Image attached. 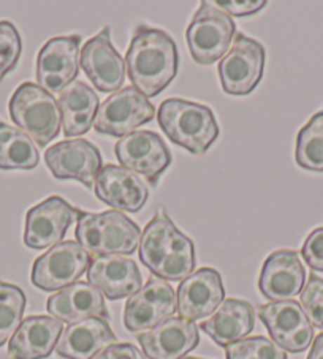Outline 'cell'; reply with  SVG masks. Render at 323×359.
I'll return each instance as SVG.
<instances>
[{"label": "cell", "mask_w": 323, "mask_h": 359, "mask_svg": "<svg viewBox=\"0 0 323 359\" xmlns=\"http://www.w3.org/2000/svg\"><path fill=\"white\" fill-rule=\"evenodd\" d=\"M126 67L133 88L147 98L157 97L178 75L179 53L165 30L140 26L126 54Z\"/></svg>", "instance_id": "1"}, {"label": "cell", "mask_w": 323, "mask_h": 359, "mask_svg": "<svg viewBox=\"0 0 323 359\" xmlns=\"http://www.w3.org/2000/svg\"><path fill=\"white\" fill-rule=\"evenodd\" d=\"M138 255L140 262L165 282H183L197 266L192 239L178 230L162 208L141 233Z\"/></svg>", "instance_id": "2"}, {"label": "cell", "mask_w": 323, "mask_h": 359, "mask_svg": "<svg viewBox=\"0 0 323 359\" xmlns=\"http://www.w3.org/2000/svg\"><path fill=\"white\" fill-rule=\"evenodd\" d=\"M157 117L166 138L195 156L208 152L219 136L216 116L206 104L169 98L160 104Z\"/></svg>", "instance_id": "3"}, {"label": "cell", "mask_w": 323, "mask_h": 359, "mask_svg": "<svg viewBox=\"0 0 323 359\" xmlns=\"http://www.w3.org/2000/svg\"><path fill=\"white\" fill-rule=\"evenodd\" d=\"M77 243L95 257L132 255L140 247L141 230L119 210L84 212L79 210L74 230Z\"/></svg>", "instance_id": "4"}, {"label": "cell", "mask_w": 323, "mask_h": 359, "mask_svg": "<svg viewBox=\"0 0 323 359\" xmlns=\"http://www.w3.org/2000/svg\"><path fill=\"white\" fill-rule=\"evenodd\" d=\"M11 121L37 146L45 147L58 138L62 126L59 102L39 84L22 83L8 102Z\"/></svg>", "instance_id": "5"}, {"label": "cell", "mask_w": 323, "mask_h": 359, "mask_svg": "<svg viewBox=\"0 0 323 359\" xmlns=\"http://www.w3.org/2000/svg\"><path fill=\"white\" fill-rule=\"evenodd\" d=\"M235 35L233 18L213 2H202L185 30V41L197 64L211 65L230 51Z\"/></svg>", "instance_id": "6"}, {"label": "cell", "mask_w": 323, "mask_h": 359, "mask_svg": "<svg viewBox=\"0 0 323 359\" xmlns=\"http://www.w3.org/2000/svg\"><path fill=\"white\" fill-rule=\"evenodd\" d=\"M265 59L266 53L262 43L236 32L232 48L219 62L223 92L235 97L249 95L262 81Z\"/></svg>", "instance_id": "7"}, {"label": "cell", "mask_w": 323, "mask_h": 359, "mask_svg": "<svg viewBox=\"0 0 323 359\" xmlns=\"http://www.w3.org/2000/svg\"><path fill=\"white\" fill-rule=\"evenodd\" d=\"M91 259L77 241H62L35 259L30 280L43 292H60L88 272Z\"/></svg>", "instance_id": "8"}, {"label": "cell", "mask_w": 323, "mask_h": 359, "mask_svg": "<svg viewBox=\"0 0 323 359\" xmlns=\"http://www.w3.org/2000/svg\"><path fill=\"white\" fill-rule=\"evenodd\" d=\"M114 152L122 168L143 176L151 185L159 184L173 160L160 135L149 130H136L126 135L116 142Z\"/></svg>", "instance_id": "9"}, {"label": "cell", "mask_w": 323, "mask_h": 359, "mask_svg": "<svg viewBox=\"0 0 323 359\" xmlns=\"http://www.w3.org/2000/svg\"><path fill=\"white\" fill-rule=\"evenodd\" d=\"M154 117V104L132 86L111 94L98 107L94 128L102 135L124 138Z\"/></svg>", "instance_id": "10"}, {"label": "cell", "mask_w": 323, "mask_h": 359, "mask_svg": "<svg viewBox=\"0 0 323 359\" xmlns=\"http://www.w3.org/2000/svg\"><path fill=\"white\" fill-rule=\"evenodd\" d=\"M81 35L48 40L37 55V83L49 94H60L79 73Z\"/></svg>", "instance_id": "11"}, {"label": "cell", "mask_w": 323, "mask_h": 359, "mask_svg": "<svg viewBox=\"0 0 323 359\" xmlns=\"http://www.w3.org/2000/svg\"><path fill=\"white\" fill-rule=\"evenodd\" d=\"M79 209L62 196H49L30 208L26 214L24 244L29 249L43 250L62 243V239L78 219Z\"/></svg>", "instance_id": "12"}, {"label": "cell", "mask_w": 323, "mask_h": 359, "mask_svg": "<svg viewBox=\"0 0 323 359\" xmlns=\"http://www.w3.org/2000/svg\"><path fill=\"white\" fill-rule=\"evenodd\" d=\"M178 311L176 294L169 282L151 277L140 292L130 296L124 307V326L130 332L152 330Z\"/></svg>", "instance_id": "13"}, {"label": "cell", "mask_w": 323, "mask_h": 359, "mask_svg": "<svg viewBox=\"0 0 323 359\" xmlns=\"http://www.w3.org/2000/svg\"><path fill=\"white\" fill-rule=\"evenodd\" d=\"M45 163L53 176L59 181H78L86 187H94L95 179L102 170V154L91 141L73 138L60 141L48 147Z\"/></svg>", "instance_id": "14"}, {"label": "cell", "mask_w": 323, "mask_h": 359, "mask_svg": "<svg viewBox=\"0 0 323 359\" xmlns=\"http://www.w3.org/2000/svg\"><path fill=\"white\" fill-rule=\"evenodd\" d=\"M258 317L271 340L289 353L306 351L314 340V326L300 302L281 301L258 307Z\"/></svg>", "instance_id": "15"}, {"label": "cell", "mask_w": 323, "mask_h": 359, "mask_svg": "<svg viewBox=\"0 0 323 359\" xmlns=\"http://www.w3.org/2000/svg\"><path fill=\"white\" fill-rule=\"evenodd\" d=\"M79 67L98 92L114 94L121 90L126 79V60L111 41L110 27H103L94 39L81 48Z\"/></svg>", "instance_id": "16"}, {"label": "cell", "mask_w": 323, "mask_h": 359, "mask_svg": "<svg viewBox=\"0 0 323 359\" xmlns=\"http://www.w3.org/2000/svg\"><path fill=\"white\" fill-rule=\"evenodd\" d=\"M223 301L225 287L220 272L214 268H202L179 283L176 312L185 320H203L213 315Z\"/></svg>", "instance_id": "17"}, {"label": "cell", "mask_w": 323, "mask_h": 359, "mask_svg": "<svg viewBox=\"0 0 323 359\" xmlns=\"http://www.w3.org/2000/svg\"><path fill=\"white\" fill-rule=\"evenodd\" d=\"M306 285V269L295 250H276L265 259L258 290L271 302L291 301Z\"/></svg>", "instance_id": "18"}, {"label": "cell", "mask_w": 323, "mask_h": 359, "mask_svg": "<svg viewBox=\"0 0 323 359\" xmlns=\"http://www.w3.org/2000/svg\"><path fill=\"white\" fill-rule=\"evenodd\" d=\"M138 342L147 359H181L200 344V332L195 321L171 317L138 334Z\"/></svg>", "instance_id": "19"}, {"label": "cell", "mask_w": 323, "mask_h": 359, "mask_svg": "<svg viewBox=\"0 0 323 359\" xmlns=\"http://www.w3.org/2000/svg\"><path fill=\"white\" fill-rule=\"evenodd\" d=\"M86 274L92 287L111 301L130 298L143 287L138 266L133 259L121 255L94 257Z\"/></svg>", "instance_id": "20"}, {"label": "cell", "mask_w": 323, "mask_h": 359, "mask_svg": "<svg viewBox=\"0 0 323 359\" xmlns=\"http://www.w3.org/2000/svg\"><path fill=\"white\" fill-rule=\"evenodd\" d=\"M94 194L102 203L119 212H138L149 198L147 185L135 172L116 165H107L100 170Z\"/></svg>", "instance_id": "21"}, {"label": "cell", "mask_w": 323, "mask_h": 359, "mask_svg": "<svg viewBox=\"0 0 323 359\" xmlns=\"http://www.w3.org/2000/svg\"><path fill=\"white\" fill-rule=\"evenodd\" d=\"M64 332V323L48 315H34L22 320L8 342L11 359H46L55 350Z\"/></svg>", "instance_id": "22"}, {"label": "cell", "mask_w": 323, "mask_h": 359, "mask_svg": "<svg viewBox=\"0 0 323 359\" xmlns=\"http://www.w3.org/2000/svg\"><path fill=\"white\" fill-rule=\"evenodd\" d=\"M46 311L62 323H78L88 318H110L103 294L89 282H74L46 302Z\"/></svg>", "instance_id": "23"}, {"label": "cell", "mask_w": 323, "mask_h": 359, "mask_svg": "<svg viewBox=\"0 0 323 359\" xmlns=\"http://www.w3.org/2000/svg\"><path fill=\"white\" fill-rule=\"evenodd\" d=\"M116 342L108 320L88 318L68 325L62 332L55 353L65 359H94Z\"/></svg>", "instance_id": "24"}, {"label": "cell", "mask_w": 323, "mask_h": 359, "mask_svg": "<svg viewBox=\"0 0 323 359\" xmlns=\"http://www.w3.org/2000/svg\"><path fill=\"white\" fill-rule=\"evenodd\" d=\"M256 326V311L251 302L225 299L217 311L200 325L202 330L219 346L232 345L246 339Z\"/></svg>", "instance_id": "25"}, {"label": "cell", "mask_w": 323, "mask_h": 359, "mask_svg": "<svg viewBox=\"0 0 323 359\" xmlns=\"http://www.w3.org/2000/svg\"><path fill=\"white\" fill-rule=\"evenodd\" d=\"M98 97L95 90L83 81H74L59 94L62 130L68 138L88 133L94 126Z\"/></svg>", "instance_id": "26"}, {"label": "cell", "mask_w": 323, "mask_h": 359, "mask_svg": "<svg viewBox=\"0 0 323 359\" xmlns=\"http://www.w3.org/2000/svg\"><path fill=\"white\" fill-rule=\"evenodd\" d=\"M39 162L34 140L22 130L0 122V170H34Z\"/></svg>", "instance_id": "27"}, {"label": "cell", "mask_w": 323, "mask_h": 359, "mask_svg": "<svg viewBox=\"0 0 323 359\" xmlns=\"http://www.w3.org/2000/svg\"><path fill=\"white\" fill-rule=\"evenodd\" d=\"M295 160L304 170L323 172V111L310 117L298 132Z\"/></svg>", "instance_id": "28"}, {"label": "cell", "mask_w": 323, "mask_h": 359, "mask_svg": "<svg viewBox=\"0 0 323 359\" xmlns=\"http://www.w3.org/2000/svg\"><path fill=\"white\" fill-rule=\"evenodd\" d=\"M26 304V294L18 285L0 280V346L13 337L22 323Z\"/></svg>", "instance_id": "29"}, {"label": "cell", "mask_w": 323, "mask_h": 359, "mask_svg": "<svg viewBox=\"0 0 323 359\" xmlns=\"http://www.w3.org/2000/svg\"><path fill=\"white\" fill-rule=\"evenodd\" d=\"M225 356L227 359H287V351L271 339L256 336L225 346Z\"/></svg>", "instance_id": "30"}, {"label": "cell", "mask_w": 323, "mask_h": 359, "mask_svg": "<svg viewBox=\"0 0 323 359\" xmlns=\"http://www.w3.org/2000/svg\"><path fill=\"white\" fill-rule=\"evenodd\" d=\"M22 53V40L10 21H0V83L16 68Z\"/></svg>", "instance_id": "31"}, {"label": "cell", "mask_w": 323, "mask_h": 359, "mask_svg": "<svg viewBox=\"0 0 323 359\" xmlns=\"http://www.w3.org/2000/svg\"><path fill=\"white\" fill-rule=\"evenodd\" d=\"M301 307L310 325L323 331V278L309 277L301 292Z\"/></svg>", "instance_id": "32"}, {"label": "cell", "mask_w": 323, "mask_h": 359, "mask_svg": "<svg viewBox=\"0 0 323 359\" xmlns=\"http://www.w3.org/2000/svg\"><path fill=\"white\" fill-rule=\"evenodd\" d=\"M301 255L312 271L323 272V226L315 228L304 241Z\"/></svg>", "instance_id": "33"}, {"label": "cell", "mask_w": 323, "mask_h": 359, "mask_svg": "<svg viewBox=\"0 0 323 359\" xmlns=\"http://www.w3.org/2000/svg\"><path fill=\"white\" fill-rule=\"evenodd\" d=\"M217 8L225 11L228 16H249L256 15L260 10L266 7V0H258V2H251V0H246V2H235V0H217L213 2Z\"/></svg>", "instance_id": "34"}, {"label": "cell", "mask_w": 323, "mask_h": 359, "mask_svg": "<svg viewBox=\"0 0 323 359\" xmlns=\"http://www.w3.org/2000/svg\"><path fill=\"white\" fill-rule=\"evenodd\" d=\"M94 359H147L143 351L132 344H113Z\"/></svg>", "instance_id": "35"}, {"label": "cell", "mask_w": 323, "mask_h": 359, "mask_svg": "<svg viewBox=\"0 0 323 359\" xmlns=\"http://www.w3.org/2000/svg\"><path fill=\"white\" fill-rule=\"evenodd\" d=\"M308 359H323V332L314 339V345L309 351Z\"/></svg>", "instance_id": "36"}, {"label": "cell", "mask_w": 323, "mask_h": 359, "mask_svg": "<svg viewBox=\"0 0 323 359\" xmlns=\"http://www.w3.org/2000/svg\"><path fill=\"white\" fill-rule=\"evenodd\" d=\"M181 359H202V358H192V356H184Z\"/></svg>", "instance_id": "37"}]
</instances>
